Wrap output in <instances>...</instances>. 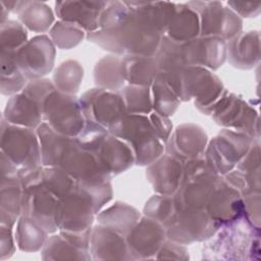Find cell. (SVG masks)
<instances>
[{
  "mask_svg": "<svg viewBox=\"0 0 261 261\" xmlns=\"http://www.w3.org/2000/svg\"><path fill=\"white\" fill-rule=\"evenodd\" d=\"M204 249L207 259H259L260 232L246 215L221 225Z\"/></svg>",
  "mask_w": 261,
  "mask_h": 261,
  "instance_id": "1",
  "label": "cell"
},
{
  "mask_svg": "<svg viewBox=\"0 0 261 261\" xmlns=\"http://www.w3.org/2000/svg\"><path fill=\"white\" fill-rule=\"evenodd\" d=\"M109 132L126 142L135 155V163L147 165L157 160L164 147L157 137L150 118L143 114H125Z\"/></svg>",
  "mask_w": 261,
  "mask_h": 261,
  "instance_id": "2",
  "label": "cell"
},
{
  "mask_svg": "<svg viewBox=\"0 0 261 261\" xmlns=\"http://www.w3.org/2000/svg\"><path fill=\"white\" fill-rule=\"evenodd\" d=\"M43 119L60 134L75 138L86 123L80 100L71 94L53 90L42 104Z\"/></svg>",
  "mask_w": 261,
  "mask_h": 261,
  "instance_id": "3",
  "label": "cell"
},
{
  "mask_svg": "<svg viewBox=\"0 0 261 261\" xmlns=\"http://www.w3.org/2000/svg\"><path fill=\"white\" fill-rule=\"evenodd\" d=\"M166 237L179 244L204 241L215 234L218 224L204 209H178L163 223Z\"/></svg>",
  "mask_w": 261,
  "mask_h": 261,
  "instance_id": "4",
  "label": "cell"
},
{
  "mask_svg": "<svg viewBox=\"0 0 261 261\" xmlns=\"http://www.w3.org/2000/svg\"><path fill=\"white\" fill-rule=\"evenodd\" d=\"M252 139L244 132L224 129L210 142L205 160L215 174H226L246 155Z\"/></svg>",
  "mask_w": 261,
  "mask_h": 261,
  "instance_id": "5",
  "label": "cell"
},
{
  "mask_svg": "<svg viewBox=\"0 0 261 261\" xmlns=\"http://www.w3.org/2000/svg\"><path fill=\"white\" fill-rule=\"evenodd\" d=\"M2 153L21 168L39 166L41 148L38 135L32 128L2 122Z\"/></svg>",
  "mask_w": 261,
  "mask_h": 261,
  "instance_id": "6",
  "label": "cell"
},
{
  "mask_svg": "<svg viewBox=\"0 0 261 261\" xmlns=\"http://www.w3.org/2000/svg\"><path fill=\"white\" fill-rule=\"evenodd\" d=\"M80 103L86 119L93 120L108 130L127 114L121 94L103 88L86 92Z\"/></svg>",
  "mask_w": 261,
  "mask_h": 261,
  "instance_id": "7",
  "label": "cell"
},
{
  "mask_svg": "<svg viewBox=\"0 0 261 261\" xmlns=\"http://www.w3.org/2000/svg\"><path fill=\"white\" fill-rule=\"evenodd\" d=\"M214 120L221 125L231 126L259 139V118L254 108L241 98L226 92L212 109Z\"/></svg>",
  "mask_w": 261,
  "mask_h": 261,
  "instance_id": "8",
  "label": "cell"
},
{
  "mask_svg": "<svg viewBox=\"0 0 261 261\" xmlns=\"http://www.w3.org/2000/svg\"><path fill=\"white\" fill-rule=\"evenodd\" d=\"M54 54L51 40L46 36H39L28 41L15 52V60L25 77L36 80L50 71Z\"/></svg>",
  "mask_w": 261,
  "mask_h": 261,
  "instance_id": "9",
  "label": "cell"
},
{
  "mask_svg": "<svg viewBox=\"0 0 261 261\" xmlns=\"http://www.w3.org/2000/svg\"><path fill=\"white\" fill-rule=\"evenodd\" d=\"M165 238L166 232L162 223L148 216L140 218L125 236L132 259L155 258Z\"/></svg>",
  "mask_w": 261,
  "mask_h": 261,
  "instance_id": "10",
  "label": "cell"
},
{
  "mask_svg": "<svg viewBox=\"0 0 261 261\" xmlns=\"http://www.w3.org/2000/svg\"><path fill=\"white\" fill-rule=\"evenodd\" d=\"M205 210L219 227L246 215L241 193L221 178L218 179Z\"/></svg>",
  "mask_w": 261,
  "mask_h": 261,
  "instance_id": "11",
  "label": "cell"
},
{
  "mask_svg": "<svg viewBox=\"0 0 261 261\" xmlns=\"http://www.w3.org/2000/svg\"><path fill=\"white\" fill-rule=\"evenodd\" d=\"M215 3H203L204 7L201 11L200 32L202 37L213 36L229 41L242 29V20L237 13L229 8L215 6Z\"/></svg>",
  "mask_w": 261,
  "mask_h": 261,
  "instance_id": "12",
  "label": "cell"
},
{
  "mask_svg": "<svg viewBox=\"0 0 261 261\" xmlns=\"http://www.w3.org/2000/svg\"><path fill=\"white\" fill-rule=\"evenodd\" d=\"M187 64L216 69L226 57V43L218 37L206 36L185 42Z\"/></svg>",
  "mask_w": 261,
  "mask_h": 261,
  "instance_id": "13",
  "label": "cell"
},
{
  "mask_svg": "<svg viewBox=\"0 0 261 261\" xmlns=\"http://www.w3.org/2000/svg\"><path fill=\"white\" fill-rule=\"evenodd\" d=\"M147 176L157 193L173 196L181 185L184 165L181 160L167 154L150 164Z\"/></svg>",
  "mask_w": 261,
  "mask_h": 261,
  "instance_id": "14",
  "label": "cell"
},
{
  "mask_svg": "<svg viewBox=\"0 0 261 261\" xmlns=\"http://www.w3.org/2000/svg\"><path fill=\"white\" fill-rule=\"evenodd\" d=\"M90 253L93 259H132L125 237L101 224L92 228Z\"/></svg>",
  "mask_w": 261,
  "mask_h": 261,
  "instance_id": "15",
  "label": "cell"
},
{
  "mask_svg": "<svg viewBox=\"0 0 261 261\" xmlns=\"http://www.w3.org/2000/svg\"><path fill=\"white\" fill-rule=\"evenodd\" d=\"M95 154L103 170L109 176L124 171L135 163V155L129 145L109 134Z\"/></svg>",
  "mask_w": 261,
  "mask_h": 261,
  "instance_id": "16",
  "label": "cell"
},
{
  "mask_svg": "<svg viewBox=\"0 0 261 261\" xmlns=\"http://www.w3.org/2000/svg\"><path fill=\"white\" fill-rule=\"evenodd\" d=\"M108 2H59L56 13L66 22L84 28L91 33L99 28L100 17Z\"/></svg>",
  "mask_w": 261,
  "mask_h": 261,
  "instance_id": "17",
  "label": "cell"
},
{
  "mask_svg": "<svg viewBox=\"0 0 261 261\" xmlns=\"http://www.w3.org/2000/svg\"><path fill=\"white\" fill-rule=\"evenodd\" d=\"M207 136L205 132L194 124H184L170 138L169 151L179 160H190L199 157L205 150Z\"/></svg>",
  "mask_w": 261,
  "mask_h": 261,
  "instance_id": "18",
  "label": "cell"
},
{
  "mask_svg": "<svg viewBox=\"0 0 261 261\" xmlns=\"http://www.w3.org/2000/svg\"><path fill=\"white\" fill-rule=\"evenodd\" d=\"M259 33H240L226 44V56L230 63L239 68H252L260 60Z\"/></svg>",
  "mask_w": 261,
  "mask_h": 261,
  "instance_id": "19",
  "label": "cell"
},
{
  "mask_svg": "<svg viewBox=\"0 0 261 261\" xmlns=\"http://www.w3.org/2000/svg\"><path fill=\"white\" fill-rule=\"evenodd\" d=\"M4 116L7 122L29 128L38 127L43 119L40 104L23 92L10 98Z\"/></svg>",
  "mask_w": 261,
  "mask_h": 261,
  "instance_id": "20",
  "label": "cell"
},
{
  "mask_svg": "<svg viewBox=\"0 0 261 261\" xmlns=\"http://www.w3.org/2000/svg\"><path fill=\"white\" fill-rule=\"evenodd\" d=\"M41 148V161L44 166H58L72 138L53 129L43 122L37 128Z\"/></svg>",
  "mask_w": 261,
  "mask_h": 261,
  "instance_id": "21",
  "label": "cell"
},
{
  "mask_svg": "<svg viewBox=\"0 0 261 261\" xmlns=\"http://www.w3.org/2000/svg\"><path fill=\"white\" fill-rule=\"evenodd\" d=\"M122 64L124 79L129 85L149 87L160 72L154 56H125Z\"/></svg>",
  "mask_w": 261,
  "mask_h": 261,
  "instance_id": "22",
  "label": "cell"
},
{
  "mask_svg": "<svg viewBox=\"0 0 261 261\" xmlns=\"http://www.w3.org/2000/svg\"><path fill=\"white\" fill-rule=\"evenodd\" d=\"M166 33L167 37L179 42L196 39L200 34V17L198 12L193 8L179 5V8H175L173 12Z\"/></svg>",
  "mask_w": 261,
  "mask_h": 261,
  "instance_id": "23",
  "label": "cell"
},
{
  "mask_svg": "<svg viewBox=\"0 0 261 261\" xmlns=\"http://www.w3.org/2000/svg\"><path fill=\"white\" fill-rule=\"evenodd\" d=\"M140 219V213L125 203H115L98 215L101 225L112 228L124 237Z\"/></svg>",
  "mask_w": 261,
  "mask_h": 261,
  "instance_id": "24",
  "label": "cell"
},
{
  "mask_svg": "<svg viewBox=\"0 0 261 261\" xmlns=\"http://www.w3.org/2000/svg\"><path fill=\"white\" fill-rule=\"evenodd\" d=\"M48 232L34 219L21 215L17 222L15 241L18 248L25 252H35L43 248Z\"/></svg>",
  "mask_w": 261,
  "mask_h": 261,
  "instance_id": "25",
  "label": "cell"
},
{
  "mask_svg": "<svg viewBox=\"0 0 261 261\" xmlns=\"http://www.w3.org/2000/svg\"><path fill=\"white\" fill-rule=\"evenodd\" d=\"M155 59L160 71H170L188 66L185 42L173 40L167 36L161 39Z\"/></svg>",
  "mask_w": 261,
  "mask_h": 261,
  "instance_id": "26",
  "label": "cell"
},
{
  "mask_svg": "<svg viewBox=\"0 0 261 261\" xmlns=\"http://www.w3.org/2000/svg\"><path fill=\"white\" fill-rule=\"evenodd\" d=\"M95 81L103 89L119 90L125 81L122 58L106 56L101 59L95 67Z\"/></svg>",
  "mask_w": 261,
  "mask_h": 261,
  "instance_id": "27",
  "label": "cell"
},
{
  "mask_svg": "<svg viewBox=\"0 0 261 261\" xmlns=\"http://www.w3.org/2000/svg\"><path fill=\"white\" fill-rule=\"evenodd\" d=\"M42 258L44 260H89L92 259L90 251L75 247L61 234L47 239L42 248Z\"/></svg>",
  "mask_w": 261,
  "mask_h": 261,
  "instance_id": "28",
  "label": "cell"
},
{
  "mask_svg": "<svg viewBox=\"0 0 261 261\" xmlns=\"http://www.w3.org/2000/svg\"><path fill=\"white\" fill-rule=\"evenodd\" d=\"M179 104V99L161 77L160 72L152 84V105L155 112L168 117Z\"/></svg>",
  "mask_w": 261,
  "mask_h": 261,
  "instance_id": "29",
  "label": "cell"
},
{
  "mask_svg": "<svg viewBox=\"0 0 261 261\" xmlns=\"http://www.w3.org/2000/svg\"><path fill=\"white\" fill-rule=\"evenodd\" d=\"M127 114H143L146 115L151 112L152 97L147 86L129 85L124 87L121 91Z\"/></svg>",
  "mask_w": 261,
  "mask_h": 261,
  "instance_id": "30",
  "label": "cell"
},
{
  "mask_svg": "<svg viewBox=\"0 0 261 261\" xmlns=\"http://www.w3.org/2000/svg\"><path fill=\"white\" fill-rule=\"evenodd\" d=\"M43 184L59 199L65 197L76 187V180L60 166H45Z\"/></svg>",
  "mask_w": 261,
  "mask_h": 261,
  "instance_id": "31",
  "label": "cell"
},
{
  "mask_svg": "<svg viewBox=\"0 0 261 261\" xmlns=\"http://www.w3.org/2000/svg\"><path fill=\"white\" fill-rule=\"evenodd\" d=\"M83 79V68L76 62L68 60L63 62L54 73L55 87L65 94L75 93Z\"/></svg>",
  "mask_w": 261,
  "mask_h": 261,
  "instance_id": "32",
  "label": "cell"
},
{
  "mask_svg": "<svg viewBox=\"0 0 261 261\" xmlns=\"http://www.w3.org/2000/svg\"><path fill=\"white\" fill-rule=\"evenodd\" d=\"M33 6L32 2V7L19 8L17 10L19 12V18L32 31L44 32L48 30L53 21L51 10L42 4H38L36 7Z\"/></svg>",
  "mask_w": 261,
  "mask_h": 261,
  "instance_id": "33",
  "label": "cell"
},
{
  "mask_svg": "<svg viewBox=\"0 0 261 261\" xmlns=\"http://www.w3.org/2000/svg\"><path fill=\"white\" fill-rule=\"evenodd\" d=\"M109 130L103 125L86 119V123L80 134L74 138L75 142L84 149L91 152H97L104 140L108 136Z\"/></svg>",
  "mask_w": 261,
  "mask_h": 261,
  "instance_id": "34",
  "label": "cell"
},
{
  "mask_svg": "<svg viewBox=\"0 0 261 261\" xmlns=\"http://www.w3.org/2000/svg\"><path fill=\"white\" fill-rule=\"evenodd\" d=\"M144 211L148 217L163 224L176 211L173 196L158 194L152 197L147 202Z\"/></svg>",
  "mask_w": 261,
  "mask_h": 261,
  "instance_id": "35",
  "label": "cell"
},
{
  "mask_svg": "<svg viewBox=\"0 0 261 261\" xmlns=\"http://www.w3.org/2000/svg\"><path fill=\"white\" fill-rule=\"evenodd\" d=\"M50 33L53 42L64 49L74 47L84 37V32L80 27L66 21L56 23Z\"/></svg>",
  "mask_w": 261,
  "mask_h": 261,
  "instance_id": "36",
  "label": "cell"
},
{
  "mask_svg": "<svg viewBox=\"0 0 261 261\" xmlns=\"http://www.w3.org/2000/svg\"><path fill=\"white\" fill-rule=\"evenodd\" d=\"M27 43V32L16 21H8L7 25L2 23L1 47L2 50L17 51Z\"/></svg>",
  "mask_w": 261,
  "mask_h": 261,
  "instance_id": "37",
  "label": "cell"
},
{
  "mask_svg": "<svg viewBox=\"0 0 261 261\" xmlns=\"http://www.w3.org/2000/svg\"><path fill=\"white\" fill-rule=\"evenodd\" d=\"M155 258H168V259H187L189 258L188 251L182 246V244L168 241L164 242L156 254Z\"/></svg>",
  "mask_w": 261,
  "mask_h": 261,
  "instance_id": "38",
  "label": "cell"
},
{
  "mask_svg": "<svg viewBox=\"0 0 261 261\" xmlns=\"http://www.w3.org/2000/svg\"><path fill=\"white\" fill-rule=\"evenodd\" d=\"M151 123L153 125V128L157 135V137L162 141V142H166L169 138V135L171 133V128H172V124L170 123L169 119L165 116H162L156 112H153L150 116H149Z\"/></svg>",
  "mask_w": 261,
  "mask_h": 261,
  "instance_id": "39",
  "label": "cell"
}]
</instances>
